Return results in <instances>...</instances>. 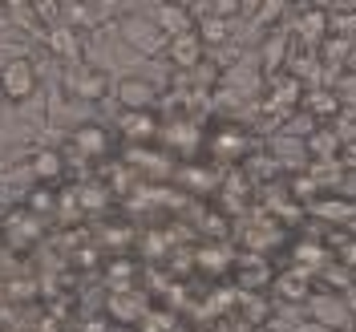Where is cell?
Instances as JSON below:
<instances>
[{
	"mask_svg": "<svg viewBox=\"0 0 356 332\" xmlns=\"http://www.w3.org/2000/svg\"><path fill=\"white\" fill-rule=\"evenodd\" d=\"M154 24L166 33V37H175V33L195 29V17H191V8H186V4H178V0H162V4L154 8Z\"/></svg>",
	"mask_w": 356,
	"mask_h": 332,
	"instance_id": "obj_16",
	"label": "cell"
},
{
	"mask_svg": "<svg viewBox=\"0 0 356 332\" xmlns=\"http://www.w3.org/2000/svg\"><path fill=\"white\" fill-rule=\"evenodd\" d=\"M296 37L304 45H320L328 37V13L324 8H304L300 21H296Z\"/></svg>",
	"mask_w": 356,
	"mask_h": 332,
	"instance_id": "obj_18",
	"label": "cell"
},
{
	"mask_svg": "<svg viewBox=\"0 0 356 332\" xmlns=\"http://www.w3.org/2000/svg\"><path fill=\"white\" fill-rule=\"evenodd\" d=\"M166 57H170V65L182 69V73L199 69V65H202V57H207V45H202L199 29H186V33H175V37H166Z\"/></svg>",
	"mask_w": 356,
	"mask_h": 332,
	"instance_id": "obj_4",
	"label": "cell"
},
{
	"mask_svg": "<svg viewBox=\"0 0 356 332\" xmlns=\"http://www.w3.org/2000/svg\"><path fill=\"white\" fill-rule=\"evenodd\" d=\"M65 175V155L61 150H37L33 155V178L37 182H61Z\"/></svg>",
	"mask_w": 356,
	"mask_h": 332,
	"instance_id": "obj_20",
	"label": "cell"
},
{
	"mask_svg": "<svg viewBox=\"0 0 356 332\" xmlns=\"http://www.w3.org/2000/svg\"><path fill=\"white\" fill-rule=\"evenodd\" d=\"M239 8H243V0H207V13H211V17H227V21H231Z\"/></svg>",
	"mask_w": 356,
	"mask_h": 332,
	"instance_id": "obj_30",
	"label": "cell"
},
{
	"mask_svg": "<svg viewBox=\"0 0 356 332\" xmlns=\"http://www.w3.org/2000/svg\"><path fill=\"white\" fill-rule=\"evenodd\" d=\"M308 304H312V312H316V324H320V329L353 324V308L340 300V292H336V288H312Z\"/></svg>",
	"mask_w": 356,
	"mask_h": 332,
	"instance_id": "obj_5",
	"label": "cell"
},
{
	"mask_svg": "<svg viewBox=\"0 0 356 332\" xmlns=\"http://www.w3.org/2000/svg\"><path fill=\"white\" fill-rule=\"evenodd\" d=\"M81 329L86 332H106V329H118V320H113V316L110 320H81Z\"/></svg>",
	"mask_w": 356,
	"mask_h": 332,
	"instance_id": "obj_31",
	"label": "cell"
},
{
	"mask_svg": "<svg viewBox=\"0 0 356 332\" xmlns=\"http://www.w3.org/2000/svg\"><path fill=\"white\" fill-rule=\"evenodd\" d=\"M291 264L312 271V276H320L324 267L332 264V251L320 244V239H296V244H291Z\"/></svg>",
	"mask_w": 356,
	"mask_h": 332,
	"instance_id": "obj_15",
	"label": "cell"
},
{
	"mask_svg": "<svg viewBox=\"0 0 356 332\" xmlns=\"http://www.w3.org/2000/svg\"><path fill=\"white\" fill-rule=\"evenodd\" d=\"M207 142H211V155L227 158V162L247 158V130H243V126H219Z\"/></svg>",
	"mask_w": 356,
	"mask_h": 332,
	"instance_id": "obj_12",
	"label": "cell"
},
{
	"mask_svg": "<svg viewBox=\"0 0 356 332\" xmlns=\"http://www.w3.org/2000/svg\"><path fill=\"white\" fill-rule=\"evenodd\" d=\"M57 182H37L33 191H29V211L33 215H44V211H53L57 207V191H53Z\"/></svg>",
	"mask_w": 356,
	"mask_h": 332,
	"instance_id": "obj_24",
	"label": "cell"
},
{
	"mask_svg": "<svg viewBox=\"0 0 356 332\" xmlns=\"http://www.w3.org/2000/svg\"><path fill=\"white\" fill-rule=\"evenodd\" d=\"M312 288H316V276L304 271V267L291 264L288 271H280V276H271V292H275V300H284V304H308Z\"/></svg>",
	"mask_w": 356,
	"mask_h": 332,
	"instance_id": "obj_6",
	"label": "cell"
},
{
	"mask_svg": "<svg viewBox=\"0 0 356 332\" xmlns=\"http://www.w3.org/2000/svg\"><path fill=\"white\" fill-rule=\"evenodd\" d=\"M73 146L81 150V158H110L113 150V134L102 122H81L73 130Z\"/></svg>",
	"mask_w": 356,
	"mask_h": 332,
	"instance_id": "obj_8",
	"label": "cell"
},
{
	"mask_svg": "<svg viewBox=\"0 0 356 332\" xmlns=\"http://www.w3.org/2000/svg\"><path fill=\"white\" fill-rule=\"evenodd\" d=\"M227 264H231V255H227L222 247H207V251H199V267H202V271H211V267L222 271Z\"/></svg>",
	"mask_w": 356,
	"mask_h": 332,
	"instance_id": "obj_27",
	"label": "cell"
},
{
	"mask_svg": "<svg viewBox=\"0 0 356 332\" xmlns=\"http://www.w3.org/2000/svg\"><path fill=\"white\" fill-rule=\"evenodd\" d=\"M336 255H340V264L344 267H356V244L353 239H344V251H336Z\"/></svg>",
	"mask_w": 356,
	"mask_h": 332,
	"instance_id": "obj_32",
	"label": "cell"
},
{
	"mask_svg": "<svg viewBox=\"0 0 356 332\" xmlns=\"http://www.w3.org/2000/svg\"><path fill=\"white\" fill-rule=\"evenodd\" d=\"M288 61V33H275V37H267L264 45V69L267 73H280Z\"/></svg>",
	"mask_w": 356,
	"mask_h": 332,
	"instance_id": "obj_22",
	"label": "cell"
},
{
	"mask_svg": "<svg viewBox=\"0 0 356 332\" xmlns=\"http://www.w3.org/2000/svg\"><path fill=\"white\" fill-rule=\"evenodd\" d=\"M29 8H33V21L44 29L61 21V0H29Z\"/></svg>",
	"mask_w": 356,
	"mask_h": 332,
	"instance_id": "obj_26",
	"label": "cell"
},
{
	"mask_svg": "<svg viewBox=\"0 0 356 332\" xmlns=\"http://www.w3.org/2000/svg\"><path fill=\"white\" fill-rule=\"evenodd\" d=\"M146 296L142 292H134V288H118L110 296V316L118 320V324H138L142 316H146Z\"/></svg>",
	"mask_w": 356,
	"mask_h": 332,
	"instance_id": "obj_14",
	"label": "cell"
},
{
	"mask_svg": "<svg viewBox=\"0 0 356 332\" xmlns=\"http://www.w3.org/2000/svg\"><path fill=\"white\" fill-rule=\"evenodd\" d=\"M239 288H267V284H271V276H275V271H271V267H267V260H259V255H243V260H239Z\"/></svg>",
	"mask_w": 356,
	"mask_h": 332,
	"instance_id": "obj_19",
	"label": "cell"
},
{
	"mask_svg": "<svg viewBox=\"0 0 356 332\" xmlns=\"http://www.w3.org/2000/svg\"><path fill=\"white\" fill-rule=\"evenodd\" d=\"M332 93L340 97V106H356V69H336Z\"/></svg>",
	"mask_w": 356,
	"mask_h": 332,
	"instance_id": "obj_25",
	"label": "cell"
},
{
	"mask_svg": "<svg viewBox=\"0 0 356 332\" xmlns=\"http://www.w3.org/2000/svg\"><path fill=\"white\" fill-rule=\"evenodd\" d=\"M44 45H49V53L61 57V61H81V33H77V24H61V21L49 24Z\"/></svg>",
	"mask_w": 356,
	"mask_h": 332,
	"instance_id": "obj_10",
	"label": "cell"
},
{
	"mask_svg": "<svg viewBox=\"0 0 356 332\" xmlns=\"http://www.w3.org/2000/svg\"><path fill=\"white\" fill-rule=\"evenodd\" d=\"M328 33L353 37V33H356V13H332V17H328Z\"/></svg>",
	"mask_w": 356,
	"mask_h": 332,
	"instance_id": "obj_29",
	"label": "cell"
},
{
	"mask_svg": "<svg viewBox=\"0 0 356 332\" xmlns=\"http://www.w3.org/2000/svg\"><path fill=\"white\" fill-rule=\"evenodd\" d=\"M65 89L69 97H77V102H102V97H110V73L97 65H89V61H69L65 69Z\"/></svg>",
	"mask_w": 356,
	"mask_h": 332,
	"instance_id": "obj_1",
	"label": "cell"
},
{
	"mask_svg": "<svg viewBox=\"0 0 356 332\" xmlns=\"http://www.w3.org/2000/svg\"><path fill=\"white\" fill-rule=\"evenodd\" d=\"M118 134H126L134 142H154L158 134H162V122H158L154 110H122Z\"/></svg>",
	"mask_w": 356,
	"mask_h": 332,
	"instance_id": "obj_11",
	"label": "cell"
},
{
	"mask_svg": "<svg viewBox=\"0 0 356 332\" xmlns=\"http://www.w3.org/2000/svg\"><path fill=\"white\" fill-rule=\"evenodd\" d=\"M304 150H308V155L316 158V162H320V158H340V126H332V122L308 126Z\"/></svg>",
	"mask_w": 356,
	"mask_h": 332,
	"instance_id": "obj_13",
	"label": "cell"
},
{
	"mask_svg": "<svg viewBox=\"0 0 356 332\" xmlns=\"http://www.w3.org/2000/svg\"><path fill=\"white\" fill-rule=\"evenodd\" d=\"M113 97H118L122 110H154L158 89L150 86L146 77H122V81L113 86Z\"/></svg>",
	"mask_w": 356,
	"mask_h": 332,
	"instance_id": "obj_7",
	"label": "cell"
},
{
	"mask_svg": "<svg viewBox=\"0 0 356 332\" xmlns=\"http://www.w3.org/2000/svg\"><path fill=\"white\" fill-rule=\"evenodd\" d=\"M138 324H142V329H178V316L175 312H150L146 308V316H142Z\"/></svg>",
	"mask_w": 356,
	"mask_h": 332,
	"instance_id": "obj_28",
	"label": "cell"
},
{
	"mask_svg": "<svg viewBox=\"0 0 356 332\" xmlns=\"http://www.w3.org/2000/svg\"><path fill=\"white\" fill-rule=\"evenodd\" d=\"M195 29H199L202 45H222L227 37H231V21H227V17H211V13H207Z\"/></svg>",
	"mask_w": 356,
	"mask_h": 332,
	"instance_id": "obj_23",
	"label": "cell"
},
{
	"mask_svg": "<svg viewBox=\"0 0 356 332\" xmlns=\"http://www.w3.org/2000/svg\"><path fill=\"white\" fill-rule=\"evenodd\" d=\"M300 110H308L316 122H328V118H336V113H340V97H336L332 89H304Z\"/></svg>",
	"mask_w": 356,
	"mask_h": 332,
	"instance_id": "obj_17",
	"label": "cell"
},
{
	"mask_svg": "<svg viewBox=\"0 0 356 332\" xmlns=\"http://www.w3.org/2000/svg\"><path fill=\"white\" fill-rule=\"evenodd\" d=\"M37 93V65L29 61V57H13V61H4L0 65V97L4 102H29Z\"/></svg>",
	"mask_w": 356,
	"mask_h": 332,
	"instance_id": "obj_2",
	"label": "cell"
},
{
	"mask_svg": "<svg viewBox=\"0 0 356 332\" xmlns=\"http://www.w3.org/2000/svg\"><path fill=\"white\" fill-rule=\"evenodd\" d=\"M300 102H304V81L296 77V73H271V93H267V110L275 113V118H288V113L300 110Z\"/></svg>",
	"mask_w": 356,
	"mask_h": 332,
	"instance_id": "obj_3",
	"label": "cell"
},
{
	"mask_svg": "<svg viewBox=\"0 0 356 332\" xmlns=\"http://www.w3.org/2000/svg\"><path fill=\"white\" fill-rule=\"evenodd\" d=\"M348 49H353V41H348V37L328 33V37L320 41V61H324L328 69H340V65H344V57H348Z\"/></svg>",
	"mask_w": 356,
	"mask_h": 332,
	"instance_id": "obj_21",
	"label": "cell"
},
{
	"mask_svg": "<svg viewBox=\"0 0 356 332\" xmlns=\"http://www.w3.org/2000/svg\"><path fill=\"white\" fill-rule=\"evenodd\" d=\"M122 37H126L138 53H158V49H166V33H162L154 21H142V17H126V21H122Z\"/></svg>",
	"mask_w": 356,
	"mask_h": 332,
	"instance_id": "obj_9",
	"label": "cell"
}]
</instances>
